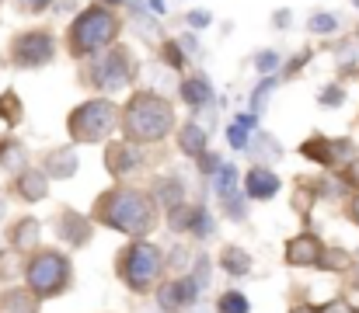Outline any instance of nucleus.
<instances>
[{
	"label": "nucleus",
	"instance_id": "f257e3e1",
	"mask_svg": "<svg viewBox=\"0 0 359 313\" xmlns=\"http://www.w3.org/2000/svg\"><path fill=\"white\" fill-rule=\"evenodd\" d=\"M171 122H175V115H171L168 102H161L154 95H140L126 108V136L129 139H140V143L161 139L171 129Z\"/></svg>",
	"mask_w": 359,
	"mask_h": 313
},
{
	"label": "nucleus",
	"instance_id": "f03ea898",
	"mask_svg": "<svg viewBox=\"0 0 359 313\" xmlns=\"http://www.w3.org/2000/svg\"><path fill=\"white\" fill-rule=\"evenodd\" d=\"M102 219L112 223L116 230H126V233H143L150 230L154 223V209L143 195H133V192H116L102 202Z\"/></svg>",
	"mask_w": 359,
	"mask_h": 313
},
{
	"label": "nucleus",
	"instance_id": "7ed1b4c3",
	"mask_svg": "<svg viewBox=\"0 0 359 313\" xmlns=\"http://www.w3.org/2000/svg\"><path fill=\"white\" fill-rule=\"evenodd\" d=\"M119 32V21L105 11V7H91V11H84L81 18H77V25L70 28V46H74V56L81 53H95V49H102L112 35Z\"/></svg>",
	"mask_w": 359,
	"mask_h": 313
},
{
	"label": "nucleus",
	"instance_id": "20e7f679",
	"mask_svg": "<svg viewBox=\"0 0 359 313\" xmlns=\"http://www.w3.org/2000/svg\"><path fill=\"white\" fill-rule=\"evenodd\" d=\"M116 122V108L109 102H88L70 115V132L74 139H102Z\"/></svg>",
	"mask_w": 359,
	"mask_h": 313
},
{
	"label": "nucleus",
	"instance_id": "39448f33",
	"mask_svg": "<svg viewBox=\"0 0 359 313\" xmlns=\"http://www.w3.org/2000/svg\"><path fill=\"white\" fill-rule=\"evenodd\" d=\"M70 279V265L60 258V254H39L28 268V286L39 293V296H53L67 286Z\"/></svg>",
	"mask_w": 359,
	"mask_h": 313
},
{
	"label": "nucleus",
	"instance_id": "423d86ee",
	"mask_svg": "<svg viewBox=\"0 0 359 313\" xmlns=\"http://www.w3.org/2000/svg\"><path fill=\"white\" fill-rule=\"evenodd\" d=\"M157 268H161V258H157V251L150 244H133L129 247V254H126V279H129L133 289H147L154 282Z\"/></svg>",
	"mask_w": 359,
	"mask_h": 313
},
{
	"label": "nucleus",
	"instance_id": "0eeeda50",
	"mask_svg": "<svg viewBox=\"0 0 359 313\" xmlns=\"http://www.w3.org/2000/svg\"><path fill=\"white\" fill-rule=\"evenodd\" d=\"M14 56H18L21 67H39V63H46L53 56V39L42 35V32H32V35H25L18 42V53Z\"/></svg>",
	"mask_w": 359,
	"mask_h": 313
},
{
	"label": "nucleus",
	"instance_id": "6e6552de",
	"mask_svg": "<svg viewBox=\"0 0 359 313\" xmlns=\"http://www.w3.org/2000/svg\"><path fill=\"white\" fill-rule=\"evenodd\" d=\"M95 74H98L95 81H98L102 88H122V84H126V77H129V60L116 49V53H109V56H105V63H102Z\"/></svg>",
	"mask_w": 359,
	"mask_h": 313
},
{
	"label": "nucleus",
	"instance_id": "1a4fd4ad",
	"mask_svg": "<svg viewBox=\"0 0 359 313\" xmlns=\"http://www.w3.org/2000/svg\"><path fill=\"white\" fill-rule=\"evenodd\" d=\"M286 258H290V265H314V261L321 258V244H318L314 237H297V240L290 244Z\"/></svg>",
	"mask_w": 359,
	"mask_h": 313
},
{
	"label": "nucleus",
	"instance_id": "9d476101",
	"mask_svg": "<svg viewBox=\"0 0 359 313\" xmlns=\"http://www.w3.org/2000/svg\"><path fill=\"white\" fill-rule=\"evenodd\" d=\"M276 188H279L276 174H269V171H262V167H255V171L248 174V195H251V199H272Z\"/></svg>",
	"mask_w": 359,
	"mask_h": 313
},
{
	"label": "nucleus",
	"instance_id": "9b49d317",
	"mask_svg": "<svg viewBox=\"0 0 359 313\" xmlns=\"http://www.w3.org/2000/svg\"><path fill=\"white\" fill-rule=\"evenodd\" d=\"M210 95H213V88L203 81V77H189L185 84H182V98L189 104H206L210 102Z\"/></svg>",
	"mask_w": 359,
	"mask_h": 313
},
{
	"label": "nucleus",
	"instance_id": "f8f14e48",
	"mask_svg": "<svg viewBox=\"0 0 359 313\" xmlns=\"http://www.w3.org/2000/svg\"><path fill=\"white\" fill-rule=\"evenodd\" d=\"M109 157H112V164H109V167H112L116 174H126V171H129V167H136V160H140L133 146H112V150H109Z\"/></svg>",
	"mask_w": 359,
	"mask_h": 313
},
{
	"label": "nucleus",
	"instance_id": "ddd939ff",
	"mask_svg": "<svg viewBox=\"0 0 359 313\" xmlns=\"http://www.w3.org/2000/svg\"><path fill=\"white\" fill-rule=\"evenodd\" d=\"M203 146H206V132H203L199 125H189V129L182 132V150H189V153H203Z\"/></svg>",
	"mask_w": 359,
	"mask_h": 313
},
{
	"label": "nucleus",
	"instance_id": "4468645a",
	"mask_svg": "<svg viewBox=\"0 0 359 313\" xmlns=\"http://www.w3.org/2000/svg\"><path fill=\"white\" fill-rule=\"evenodd\" d=\"M248 129H255V118H251V115H241L238 122L231 125V143H234L238 150L248 143Z\"/></svg>",
	"mask_w": 359,
	"mask_h": 313
},
{
	"label": "nucleus",
	"instance_id": "2eb2a0df",
	"mask_svg": "<svg viewBox=\"0 0 359 313\" xmlns=\"http://www.w3.org/2000/svg\"><path fill=\"white\" fill-rule=\"evenodd\" d=\"M224 268L231 272V275H244V268H248V254H241V251H224Z\"/></svg>",
	"mask_w": 359,
	"mask_h": 313
},
{
	"label": "nucleus",
	"instance_id": "dca6fc26",
	"mask_svg": "<svg viewBox=\"0 0 359 313\" xmlns=\"http://www.w3.org/2000/svg\"><path fill=\"white\" fill-rule=\"evenodd\" d=\"M220 313H248V300L241 293H227L220 300Z\"/></svg>",
	"mask_w": 359,
	"mask_h": 313
},
{
	"label": "nucleus",
	"instance_id": "f3484780",
	"mask_svg": "<svg viewBox=\"0 0 359 313\" xmlns=\"http://www.w3.org/2000/svg\"><path fill=\"white\" fill-rule=\"evenodd\" d=\"M21 185H25V195H28V199H42V178H39V174H28Z\"/></svg>",
	"mask_w": 359,
	"mask_h": 313
},
{
	"label": "nucleus",
	"instance_id": "a211bd4d",
	"mask_svg": "<svg viewBox=\"0 0 359 313\" xmlns=\"http://www.w3.org/2000/svg\"><path fill=\"white\" fill-rule=\"evenodd\" d=\"M234 192V167H224L220 171V195H231Z\"/></svg>",
	"mask_w": 359,
	"mask_h": 313
},
{
	"label": "nucleus",
	"instance_id": "6ab92c4d",
	"mask_svg": "<svg viewBox=\"0 0 359 313\" xmlns=\"http://www.w3.org/2000/svg\"><path fill=\"white\" fill-rule=\"evenodd\" d=\"M311 28H314V32H335V18H332V14H318Z\"/></svg>",
	"mask_w": 359,
	"mask_h": 313
},
{
	"label": "nucleus",
	"instance_id": "aec40b11",
	"mask_svg": "<svg viewBox=\"0 0 359 313\" xmlns=\"http://www.w3.org/2000/svg\"><path fill=\"white\" fill-rule=\"evenodd\" d=\"M321 313H356V310H353L346 300H335V303H328V307H325Z\"/></svg>",
	"mask_w": 359,
	"mask_h": 313
},
{
	"label": "nucleus",
	"instance_id": "412c9836",
	"mask_svg": "<svg viewBox=\"0 0 359 313\" xmlns=\"http://www.w3.org/2000/svg\"><path fill=\"white\" fill-rule=\"evenodd\" d=\"M276 63H279V60H276V53H272V56H269V53H265V56H258V70H272Z\"/></svg>",
	"mask_w": 359,
	"mask_h": 313
},
{
	"label": "nucleus",
	"instance_id": "4be33fe9",
	"mask_svg": "<svg viewBox=\"0 0 359 313\" xmlns=\"http://www.w3.org/2000/svg\"><path fill=\"white\" fill-rule=\"evenodd\" d=\"M46 4H49V0H21V7H25V11H42Z\"/></svg>",
	"mask_w": 359,
	"mask_h": 313
},
{
	"label": "nucleus",
	"instance_id": "5701e85b",
	"mask_svg": "<svg viewBox=\"0 0 359 313\" xmlns=\"http://www.w3.org/2000/svg\"><path fill=\"white\" fill-rule=\"evenodd\" d=\"M189 21H192V25H196V28H203V25H206V14H192V18H189Z\"/></svg>",
	"mask_w": 359,
	"mask_h": 313
},
{
	"label": "nucleus",
	"instance_id": "b1692460",
	"mask_svg": "<svg viewBox=\"0 0 359 313\" xmlns=\"http://www.w3.org/2000/svg\"><path fill=\"white\" fill-rule=\"evenodd\" d=\"M349 174H353V181H356V185H359V160H356V164H353V171H349Z\"/></svg>",
	"mask_w": 359,
	"mask_h": 313
},
{
	"label": "nucleus",
	"instance_id": "393cba45",
	"mask_svg": "<svg viewBox=\"0 0 359 313\" xmlns=\"http://www.w3.org/2000/svg\"><path fill=\"white\" fill-rule=\"evenodd\" d=\"M353 216H356V219H359V199H356V202H353Z\"/></svg>",
	"mask_w": 359,
	"mask_h": 313
},
{
	"label": "nucleus",
	"instance_id": "a878e982",
	"mask_svg": "<svg viewBox=\"0 0 359 313\" xmlns=\"http://www.w3.org/2000/svg\"><path fill=\"white\" fill-rule=\"evenodd\" d=\"M293 313H314V310L311 307H300V310H293Z\"/></svg>",
	"mask_w": 359,
	"mask_h": 313
}]
</instances>
